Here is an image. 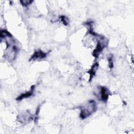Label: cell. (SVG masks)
<instances>
[{
  "mask_svg": "<svg viewBox=\"0 0 134 134\" xmlns=\"http://www.w3.org/2000/svg\"><path fill=\"white\" fill-rule=\"evenodd\" d=\"M96 109V105L95 102L93 100L89 101V104L87 106L81 109L80 117L82 119H84L88 117Z\"/></svg>",
  "mask_w": 134,
  "mask_h": 134,
  "instance_id": "obj_1",
  "label": "cell"
},
{
  "mask_svg": "<svg viewBox=\"0 0 134 134\" xmlns=\"http://www.w3.org/2000/svg\"><path fill=\"white\" fill-rule=\"evenodd\" d=\"M105 43H103V42L99 41L97 43L95 49L93 52V55L95 58H97L99 56L100 53H101L103 49L105 48Z\"/></svg>",
  "mask_w": 134,
  "mask_h": 134,
  "instance_id": "obj_2",
  "label": "cell"
},
{
  "mask_svg": "<svg viewBox=\"0 0 134 134\" xmlns=\"http://www.w3.org/2000/svg\"><path fill=\"white\" fill-rule=\"evenodd\" d=\"M109 92L108 90L105 87H101L100 91V99L105 102L108 98Z\"/></svg>",
  "mask_w": 134,
  "mask_h": 134,
  "instance_id": "obj_3",
  "label": "cell"
},
{
  "mask_svg": "<svg viewBox=\"0 0 134 134\" xmlns=\"http://www.w3.org/2000/svg\"><path fill=\"white\" fill-rule=\"evenodd\" d=\"M46 56H47L46 53H44L42 51L39 50L38 51H36L34 53V54H32V55L30 58V60H35L37 59H41L44 58Z\"/></svg>",
  "mask_w": 134,
  "mask_h": 134,
  "instance_id": "obj_4",
  "label": "cell"
},
{
  "mask_svg": "<svg viewBox=\"0 0 134 134\" xmlns=\"http://www.w3.org/2000/svg\"><path fill=\"white\" fill-rule=\"evenodd\" d=\"M34 90H35V85H32L30 88V90L29 91H28L27 92H26L25 93L21 94L20 96H19L16 98V100H21L24 98H28V97L31 96L33 94Z\"/></svg>",
  "mask_w": 134,
  "mask_h": 134,
  "instance_id": "obj_5",
  "label": "cell"
},
{
  "mask_svg": "<svg viewBox=\"0 0 134 134\" xmlns=\"http://www.w3.org/2000/svg\"><path fill=\"white\" fill-rule=\"evenodd\" d=\"M98 63L97 62H96L93 64L91 69L88 72V73L90 74V81H91L93 79V77L95 76L96 74V71L97 70V69L98 68Z\"/></svg>",
  "mask_w": 134,
  "mask_h": 134,
  "instance_id": "obj_6",
  "label": "cell"
},
{
  "mask_svg": "<svg viewBox=\"0 0 134 134\" xmlns=\"http://www.w3.org/2000/svg\"><path fill=\"white\" fill-rule=\"evenodd\" d=\"M60 19H61V20L62 21L63 24H64L65 26H66L68 25L69 20L66 17H65L64 16H62L60 17Z\"/></svg>",
  "mask_w": 134,
  "mask_h": 134,
  "instance_id": "obj_7",
  "label": "cell"
},
{
  "mask_svg": "<svg viewBox=\"0 0 134 134\" xmlns=\"http://www.w3.org/2000/svg\"><path fill=\"white\" fill-rule=\"evenodd\" d=\"M32 2H33L32 1H21L20 3L23 6H26L28 5H30Z\"/></svg>",
  "mask_w": 134,
  "mask_h": 134,
  "instance_id": "obj_8",
  "label": "cell"
},
{
  "mask_svg": "<svg viewBox=\"0 0 134 134\" xmlns=\"http://www.w3.org/2000/svg\"><path fill=\"white\" fill-rule=\"evenodd\" d=\"M108 62H109V66L110 68H113V59L112 57H109L108 58Z\"/></svg>",
  "mask_w": 134,
  "mask_h": 134,
  "instance_id": "obj_9",
  "label": "cell"
}]
</instances>
